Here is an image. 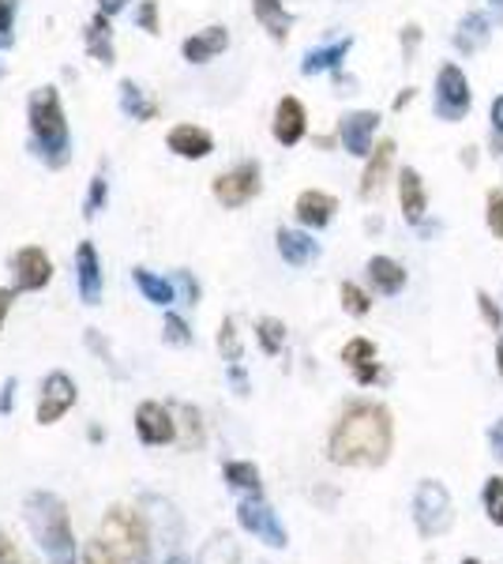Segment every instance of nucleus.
<instances>
[{"label": "nucleus", "mask_w": 503, "mask_h": 564, "mask_svg": "<svg viewBox=\"0 0 503 564\" xmlns=\"http://www.w3.org/2000/svg\"><path fill=\"white\" fill-rule=\"evenodd\" d=\"M135 433H140L143 444H170L177 441V422H173L170 406L162 403H143L140 411H135Z\"/></svg>", "instance_id": "nucleus-13"}, {"label": "nucleus", "mask_w": 503, "mask_h": 564, "mask_svg": "<svg viewBox=\"0 0 503 564\" xmlns=\"http://www.w3.org/2000/svg\"><path fill=\"white\" fill-rule=\"evenodd\" d=\"M26 129H31L34 151L45 166L61 170L72 159V132H68V117H64L61 90L53 84L39 87L26 102Z\"/></svg>", "instance_id": "nucleus-2"}, {"label": "nucleus", "mask_w": 503, "mask_h": 564, "mask_svg": "<svg viewBox=\"0 0 503 564\" xmlns=\"http://www.w3.org/2000/svg\"><path fill=\"white\" fill-rule=\"evenodd\" d=\"M342 361L350 369H364V366H372V361H376V347H372L369 339H350L342 347Z\"/></svg>", "instance_id": "nucleus-30"}, {"label": "nucleus", "mask_w": 503, "mask_h": 564, "mask_svg": "<svg viewBox=\"0 0 503 564\" xmlns=\"http://www.w3.org/2000/svg\"><path fill=\"white\" fill-rule=\"evenodd\" d=\"M294 212H297L300 226H308V230H324V226H331V218L338 212V199L331 193H319V188H305V193L297 196Z\"/></svg>", "instance_id": "nucleus-16"}, {"label": "nucleus", "mask_w": 503, "mask_h": 564, "mask_svg": "<svg viewBox=\"0 0 503 564\" xmlns=\"http://www.w3.org/2000/svg\"><path fill=\"white\" fill-rule=\"evenodd\" d=\"M106 204H109V181H106V174H95L90 177L87 199H84V215L95 218L98 212H106Z\"/></svg>", "instance_id": "nucleus-31"}, {"label": "nucleus", "mask_w": 503, "mask_h": 564, "mask_svg": "<svg viewBox=\"0 0 503 564\" xmlns=\"http://www.w3.org/2000/svg\"><path fill=\"white\" fill-rule=\"evenodd\" d=\"M391 166H395V140H380V148H372L369 166L361 174V199H376L383 193L391 177Z\"/></svg>", "instance_id": "nucleus-15"}, {"label": "nucleus", "mask_w": 503, "mask_h": 564, "mask_svg": "<svg viewBox=\"0 0 503 564\" xmlns=\"http://www.w3.org/2000/svg\"><path fill=\"white\" fill-rule=\"evenodd\" d=\"M338 297H342V308H346L350 316H369L372 297L364 294V290L357 286V282H342V286H338Z\"/></svg>", "instance_id": "nucleus-29"}, {"label": "nucleus", "mask_w": 503, "mask_h": 564, "mask_svg": "<svg viewBox=\"0 0 503 564\" xmlns=\"http://www.w3.org/2000/svg\"><path fill=\"white\" fill-rule=\"evenodd\" d=\"M12 302H15V290L0 286V332H4V321H8V313H12Z\"/></svg>", "instance_id": "nucleus-42"}, {"label": "nucleus", "mask_w": 503, "mask_h": 564, "mask_svg": "<svg viewBox=\"0 0 503 564\" xmlns=\"http://www.w3.org/2000/svg\"><path fill=\"white\" fill-rule=\"evenodd\" d=\"M121 109L140 124H147V121L158 117V102L147 98V90H143L140 84H132V79H124V84H121Z\"/></svg>", "instance_id": "nucleus-23"}, {"label": "nucleus", "mask_w": 503, "mask_h": 564, "mask_svg": "<svg viewBox=\"0 0 503 564\" xmlns=\"http://www.w3.org/2000/svg\"><path fill=\"white\" fill-rule=\"evenodd\" d=\"M218 347L230 361L241 358V339H237V324L233 321H222V332H218Z\"/></svg>", "instance_id": "nucleus-35"}, {"label": "nucleus", "mask_w": 503, "mask_h": 564, "mask_svg": "<svg viewBox=\"0 0 503 564\" xmlns=\"http://www.w3.org/2000/svg\"><path fill=\"white\" fill-rule=\"evenodd\" d=\"M398 204H402V215H406V223H420L428 212V193H425V181H420L417 170H402L398 174Z\"/></svg>", "instance_id": "nucleus-18"}, {"label": "nucleus", "mask_w": 503, "mask_h": 564, "mask_svg": "<svg viewBox=\"0 0 503 564\" xmlns=\"http://www.w3.org/2000/svg\"><path fill=\"white\" fill-rule=\"evenodd\" d=\"M95 542L113 553V557L132 564H143V557H147V531H143V520L132 508H113L102 520V527H98Z\"/></svg>", "instance_id": "nucleus-3"}, {"label": "nucleus", "mask_w": 503, "mask_h": 564, "mask_svg": "<svg viewBox=\"0 0 503 564\" xmlns=\"http://www.w3.org/2000/svg\"><path fill=\"white\" fill-rule=\"evenodd\" d=\"M369 282H372V290H380L383 297H395V294H402V286H406V268L391 257H372L369 260Z\"/></svg>", "instance_id": "nucleus-20"}, {"label": "nucleus", "mask_w": 503, "mask_h": 564, "mask_svg": "<svg viewBox=\"0 0 503 564\" xmlns=\"http://www.w3.org/2000/svg\"><path fill=\"white\" fill-rule=\"evenodd\" d=\"M414 95H417L414 87H406V90H402V95L395 98V109H402V106H409V102H414Z\"/></svg>", "instance_id": "nucleus-47"}, {"label": "nucleus", "mask_w": 503, "mask_h": 564, "mask_svg": "<svg viewBox=\"0 0 503 564\" xmlns=\"http://www.w3.org/2000/svg\"><path fill=\"white\" fill-rule=\"evenodd\" d=\"M489 441H492V448H496V456H503V417L489 430Z\"/></svg>", "instance_id": "nucleus-45"}, {"label": "nucleus", "mask_w": 503, "mask_h": 564, "mask_svg": "<svg viewBox=\"0 0 503 564\" xmlns=\"http://www.w3.org/2000/svg\"><path fill=\"white\" fill-rule=\"evenodd\" d=\"M84 45L90 53V61H98V65H117V45H113V23H109L106 12H98L95 20L87 23L84 31Z\"/></svg>", "instance_id": "nucleus-17"}, {"label": "nucleus", "mask_w": 503, "mask_h": 564, "mask_svg": "<svg viewBox=\"0 0 503 564\" xmlns=\"http://www.w3.org/2000/svg\"><path fill=\"white\" fill-rule=\"evenodd\" d=\"M12 271H15V294H34V290H45L53 282V260L42 245H23L12 257Z\"/></svg>", "instance_id": "nucleus-7"}, {"label": "nucleus", "mask_w": 503, "mask_h": 564, "mask_svg": "<svg viewBox=\"0 0 503 564\" xmlns=\"http://www.w3.org/2000/svg\"><path fill=\"white\" fill-rule=\"evenodd\" d=\"M255 335H260V347L267 354H278L282 343H286V324L274 321V316H263L260 324H255Z\"/></svg>", "instance_id": "nucleus-28"}, {"label": "nucleus", "mask_w": 503, "mask_h": 564, "mask_svg": "<svg viewBox=\"0 0 503 564\" xmlns=\"http://www.w3.org/2000/svg\"><path fill=\"white\" fill-rule=\"evenodd\" d=\"M484 218H489V230L503 241V193L500 188H492L489 199H484Z\"/></svg>", "instance_id": "nucleus-33"}, {"label": "nucleus", "mask_w": 503, "mask_h": 564, "mask_svg": "<svg viewBox=\"0 0 503 564\" xmlns=\"http://www.w3.org/2000/svg\"><path fill=\"white\" fill-rule=\"evenodd\" d=\"M274 140L282 143V148H297L300 140H305L308 132V113L305 106H300V98L286 95L278 106H274V124H271Z\"/></svg>", "instance_id": "nucleus-11"}, {"label": "nucleus", "mask_w": 503, "mask_h": 564, "mask_svg": "<svg viewBox=\"0 0 503 564\" xmlns=\"http://www.w3.org/2000/svg\"><path fill=\"white\" fill-rule=\"evenodd\" d=\"M226 50H230V31H226L222 23H210L181 42V57H185L188 65H210V61L222 57Z\"/></svg>", "instance_id": "nucleus-10"}, {"label": "nucleus", "mask_w": 503, "mask_h": 564, "mask_svg": "<svg viewBox=\"0 0 503 564\" xmlns=\"http://www.w3.org/2000/svg\"><path fill=\"white\" fill-rule=\"evenodd\" d=\"M473 106V90H470V79L462 76L459 65H444L436 72V117L440 121H462Z\"/></svg>", "instance_id": "nucleus-5"}, {"label": "nucleus", "mask_w": 503, "mask_h": 564, "mask_svg": "<svg viewBox=\"0 0 503 564\" xmlns=\"http://www.w3.org/2000/svg\"><path fill=\"white\" fill-rule=\"evenodd\" d=\"M492 132H496V151H503V95L492 98Z\"/></svg>", "instance_id": "nucleus-41"}, {"label": "nucleus", "mask_w": 503, "mask_h": 564, "mask_svg": "<svg viewBox=\"0 0 503 564\" xmlns=\"http://www.w3.org/2000/svg\"><path fill=\"white\" fill-rule=\"evenodd\" d=\"M274 241H278L282 260L294 263V268H305V263H313L319 257V245L300 230H278V238Z\"/></svg>", "instance_id": "nucleus-22"}, {"label": "nucleus", "mask_w": 503, "mask_h": 564, "mask_svg": "<svg viewBox=\"0 0 503 564\" xmlns=\"http://www.w3.org/2000/svg\"><path fill=\"white\" fill-rule=\"evenodd\" d=\"M45 520H50V527L42 523V534L50 542V553H53V561L57 564H68L72 561V531H68V520H64V508L53 500V512H45Z\"/></svg>", "instance_id": "nucleus-21"}, {"label": "nucleus", "mask_w": 503, "mask_h": 564, "mask_svg": "<svg viewBox=\"0 0 503 564\" xmlns=\"http://www.w3.org/2000/svg\"><path fill=\"white\" fill-rule=\"evenodd\" d=\"M226 478H230L233 486H244V489L260 486V470H255L252 463H230V467H226Z\"/></svg>", "instance_id": "nucleus-34"}, {"label": "nucleus", "mask_w": 503, "mask_h": 564, "mask_svg": "<svg viewBox=\"0 0 503 564\" xmlns=\"http://www.w3.org/2000/svg\"><path fill=\"white\" fill-rule=\"evenodd\" d=\"M84 564H132V561L113 557V553L102 550V545H98V542H90V545H87V557H84Z\"/></svg>", "instance_id": "nucleus-39"}, {"label": "nucleus", "mask_w": 503, "mask_h": 564, "mask_svg": "<svg viewBox=\"0 0 503 564\" xmlns=\"http://www.w3.org/2000/svg\"><path fill=\"white\" fill-rule=\"evenodd\" d=\"M166 148L177 154V159H188V162H199L215 151V135H210L204 124H173L170 135H166Z\"/></svg>", "instance_id": "nucleus-14"}, {"label": "nucleus", "mask_w": 503, "mask_h": 564, "mask_svg": "<svg viewBox=\"0 0 503 564\" xmlns=\"http://www.w3.org/2000/svg\"><path fill=\"white\" fill-rule=\"evenodd\" d=\"M241 520H244V527H249V531H255V534H267L271 545H282V542H286V534L278 531V523H274V516L267 512V508H252V505H244V508H241Z\"/></svg>", "instance_id": "nucleus-27"}, {"label": "nucleus", "mask_w": 503, "mask_h": 564, "mask_svg": "<svg viewBox=\"0 0 503 564\" xmlns=\"http://www.w3.org/2000/svg\"><path fill=\"white\" fill-rule=\"evenodd\" d=\"M166 339L170 343H177V347H185V343H192V332H188V324L181 321V316H166Z\"/></svg>", "instance_id": "nucleus-38"}, {"label": "nucleus", "mask_w": 503, "mask_h": 564, "mask_svg": "<svg viewBox=\"0 0 503 564\" xmlns=\"http://www.w3.org/2000/svg\"><path fill=\"white\" fill-rule=\"evenodd\" d=\"M492 4H503V0H492Z\"/></svg>", "instance_id": "nucleus-50"}, {"label": "nucleus", "mask_w": 503, "mask_h": 564, "mask_svg": "<svg viewBox=\"0 0 503 564\" xmlns=\"http://www.w3.org/2000/svg\"><path fill=\"white\" fill-rule=\"evenodd\" d=\"M353 50V39H338V42H331V45H324V50H313L305 57V65H300V72L305 76H319V72H331V68H338L346 61V53Z\"/></svg>", "instance_id": "nucleus-24"}, {"label": "nucleus", "mask_w": 503, "mask_h": 564, "mask_svg": "<svg viewBox=\"0 0 503 564\" xmlns=\"http://www.w3.org/2000/svg\"><path fill=\"white\" fill-rule=\"evenodd\" d=\"M417 45H420V26H417V23H409L406 31H402V50H406V61H414Z\"/></svg>", "instance_id": "nucleus-40"}, {"label": "nucleus", "mask_w": 503, "mask_h": 564, "mask_svg": "<svg viewBox=\"0 0 503 564\" xmlns=\"http://www.w3.org/2000/svg\"><path fill=\"white\" fill-rule=\"evenodd\" d=\"M79 399V388L76 380L68 377V372H50V377L42 380V395H39V422L42 425H53L61 422L64 414L76 406Z\"/></svg>", "instance_id": "nucleus-8"}, {"label": "nucleus", "mask_w": 503, "mask_h": 564, "mask_svg": "<svg viewBox=\"0 0 503 564\" xmlns=\"http://www.w3.org/2000/svg\"><path fill=\"white\" fill-rule=\"evenodd\" d=\"M252 15H255V23H260L274 42H286L289 39L294 15L286 12V4H282V0H252Z\"/></svg>", "instance_id": "nucleus-19"}, {"label": "nucleus", "mask_w": 503, "mask_h": 564, "mask_svg": "<svg viewBox=\"0 0 503 564\" xmlns=\"http://www.w3.org/2000/svg\"><path fill=\"white\" fill-rule=\"evenodd\" d=\"M489 34H492L489 15L470 12V15H466V20L459 23V31H455V45H459L462 53H478L481 45L489 42Z\"/></svg>", "instance_id": "nucleus-25"}, {"label": "nucleus", "mask_w": 503, "mask_h": 564, "mask_svg": "<svg viewBox=\"0 0 503 564\" xmlns=\"http://www.w3.org/2000/svg\"><path fill=\"white\" fill-rule=\"evenodd\" d=\"M210 193H215V199L222 207H230V212H237V207H244V204H252V199L263 193V170H260V162H255V159L237 162V166H230L226 174L215 177Z\"/></svg>", "instance_id": "nucleus-4"}, {"label": "nucleus", "mask_w": 503, "mask_h": 564, "mask_svg": "<svg viewBox=\"0 0 503 564\" xmlns=\"http://www.w3.org/2000/svg\"><path fill=\"white\" fill-rule=\"evenodd\" d=\"M135 23H140V31L158 34L162 31V26H158V4H154V0H140V8H135Z\"/></svg>", "instance_id": "nucleus-36"}, {"label": "nucleus", "mask_w": 503, "mask_h": 564, "mask_svg": "<svg viewBox=\"0 0 503 564\" xmlns=\"http://www.w3.org/2000/svg\"><path fill=\"white\" fill-rule=\"evenodd\" d=\"M132 279H135L140 294L147 297L151 305H170V302H177V290H173V282H170V279L154 275V271H147V268H132Z\"/></svg>", "instance_id": "nucleus-26"}, {"label": "nucleus", "mask_w": 503, "mask_h": 564, "mask_svg": "<svg viewBox=\"0 0 503 564\" xmlns=\"http://www.w3.org/2000/svg\"><path fill=\"white\" fill-rule=\"evenodd\" d=\"M478 308H481V316H484V324L492 327V332H500L503 327V313H500V305L492 302L489 294H484V290H478Z\"/></svg>", "instance_id": "nucleus-37"}, {"label": "nucleus", "mask_w": 503, "mask_h": 564, "mask_svg": "<svg viewBox=\"0 0 503 564\" xmlns=\"http://www.w3.org/2000/svg\"><path fill=\"white\" fill-rule=\"evenodd\" d=\"M484 512H489L492 523L503 527V478L484 481Z\"/></svg>", "instance_id": "nucleus-32"}, {"label": "nucleus", "mask_w": 503, "mask_h": 564, "mask_svg": "<svg viewBox=\"0 0 503 564\" xmlns=\"http://www.w3.org/2000/svg\"><path fill=\"white\" fill-rule=\"evenodd\" d=\"M462 564H481V561H470V557H466V561H462Z\"/></svg>", "instance_id": "nucleus-49"}, {"label": "nucleus", "mask_w": 503, "mask_h": 564, "mask_svg": "<svg viewBox=\"0 0 503 564\" xmlns=\"http://www.w3.org/2000/svg\"><path fill=\"white\" fill-rule=\"evenodd\" d=\"M0 564H20V557H15V545L0 534Z\"/></svg>", "instance_id": "nucleus-43"}, {"label": "nucleus", "mask_w": 503, "mask_h": 564, "mask_svg": "<svg viewBox=\"0 0 503 564\" xmlns=\"http://www.w3.org/2000/svg\"><path fill=\"white\" fill-rule=\"evenodd\" d=\"M391 444H395V425L387 406L357 399L327 436V456L338 467H380L391 456Z\"/></svg>", "instance_id": "nucleus-1"}, {"label": "nucleus", "mask_w": 503, "mask_h": 564, "mask_svg": "<svg viewBox=\"0 0 503 564\" xmlns=\"http://www.w3.org/2000/svg\"><path fill=\"white\" fill-rule=\"evenodd\" d=\"M414 520L425 539H433V534L451 527V497H447V489L440 481H420L417 500H414Z\"/></svg>", "instance_id": "nucleus-6"}, {"label": "nucleus", "mask_w": 503, "mask_h": 564, "mask_svg": "<svg viewBox=\"0 0 503 564\" xmlns=\"http://www.w3.org/2000/svg\"><path fill=\"white\" fill-rule=\"evenodd\" d=\"M76 286L84 305L102 302V257H98L95 241H79L76 249Z\"/></svg>", "instance_id": "nucleus-12"}, {"label": "nucleus", "mask_w": 503, "mask_h": 564, "mask_svg": "<svg viewBox=\"0 0 503 564\" xmlns=\"http://www.w3.org/2000/svg\"><path fill=\"white\" fill-rule=\"evenodd\" d=\"M128 8V0H98V12H106L109 20H113L117 12H124Z\"/></svg>", "instance_id": "nucleus-44"}, {"label": "nucleus", "mask_w": 503, "mask_h": 564, "mask_svg": "<svg viewBox=\"0 0 503 564\" xmlns=\"http://www.w3.org/2000/svg\"><path fill=\"white\" fill-rule=\"evenodd\" d=\"M496 369H500V377H503V339L496 343Z\"/></svg>", "instance_id": "nucleus-48"}, {"label": "nucleus", "mask_w": 503, "mask_h": 564, "mask_svg": "<svg viewBox=\"0 0 503 564\" xmlns=\"http://www.w3.org/2000/svg\"><path fill=\"white\" fill-rule=\"evenodd\" d=\"M376 132H380V113H372V109H353V113H346L338 121V140H342V148L353 159H369Z\"/></svg>", "instance_id": "nucleus-9"}, {"label": "nucleus", "mask_w": 503, "mask_h": 564, "mask_svg": "<svg viewBox=\"0 0 503 564\" xmlns=\"http://www.w3.org/2000/svg\"><path fill=\"white\" fill-rule=\"evenodd\" d=\"M12 403H15V380H12V384H4V399H0V411H8Z\"/></svg>", "instance_id": "nucleus-46"}]
</instances>
